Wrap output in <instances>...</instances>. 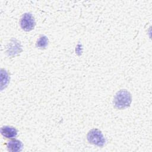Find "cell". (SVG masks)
I'll return each mask as SVG.
<instances>
[{
    "label": "cell",
    "instance_id": "6da1fadb",
    "mask_svg": "<svg viewBox=\"0 0 152 152\" xmlns=\"http://www.w3.org/2000/svg\"><path fill=\"white\" fill-rule=\"evenodd\" d=\"M131 101L132 97L129 92L126 90H121L115 94L113 103L117 109H123L129 107Z\"/></svg>",
    "mask_w": 152,
    "mask_h": 152
},
{
    "label": "cell",
    "instance_id": "7a4b0ae2",
    "mask_svg": "<svg viewBox=\"0 0 152 152\" xmlns=\"http://www.w3.org/2000/svg\"><path fill=\"white\" fill-rule=\"evenodd\" d=\"M87 138L90 143L99 147H103L106 142V140L103 134L97 129L90 130L87 134Z\"/></svg>",
    "mask_w": 152,
    "mask_h": 152
},
{
    "label": "cell",
    "instance_id": "3957f363",
    "mask_svg": "<svg viewBox=\"0 0 152 152\" xmlns=\"http://www.w3.org/2000/svg\"><path fill=\"white\" fill-rule=\"evenodd\" d=\"M35 24V20L31 14L25 13L22 16L20 20V26L24 31H29L32 30L34 28Z\"/></svg>",
    "mask_w": 152,
    "mask_h": 152
},
{
    "label": "cell",
    "instance_id": "277c9868",
    "mask_svg": "<svg viewBox=\"0 0 152 152\" xmlns=\"http://www.w3.org/2000/svg\"><path fill=\"white\" fill-rule=\"evenodd\" d=\"M1 132L4 137L7 138H14L17 135V129L15 128L10 126H4L2 127Z\"/></svg>",
    "mask_w": 152,
    "mask_h": 152
},
{
    "label": "cell",
    "instance_id": "5b68a950",
    "mask_svg": "<svg viewBox=\"0 0 152 152\" xmlns=\"http://www.w3.org/2000/svg\"><path fill=\"white\" fill-rule=\"evenodd\" d=\"M23 143L18 140H12L8 142L7 148L10 151L17 152L20 151L23 149Z\"/></svg>",
    "mask_w": 152,
    "mask_h": 152
},
{
    "label": "cell",
    "instance_id": "8992f818",
    "mask_svg": "<svg viewBox=\"0 0 152 152\" xmlns=\"http://www.w3.org/2000/svg\"><path fill=\"white\" fill-rule=\"evenodd\" d=\"M48 44V39L46 36H42L37 40L36 43V46L39 48H45Z\"/></svg>",
    "mask_w": 152,
    "mask_h": 152
}]
</instances>
